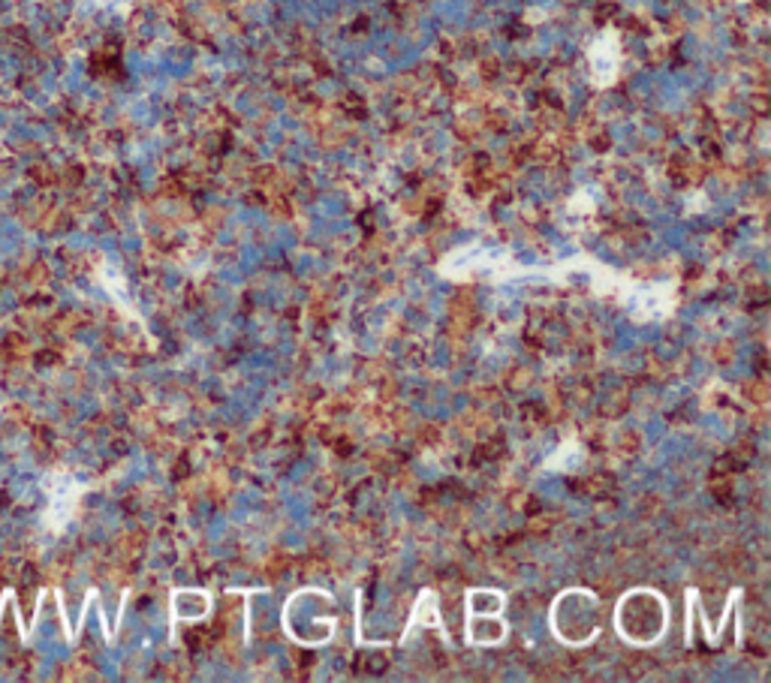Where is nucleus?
I'll use <instances>...</instances> for the list:
<instances>
[{
    "label": "nucleus",
    "mask_w": 771,
    "mask_h": 683,
    "mask_svg": "<svg viewBox=\"0 0 771 683\" xmlns=\"http://www.w3.org/2000/svg\"><path fill=\"white\" fill-rule=\"evenodd\" d=\"M572 272L585 274L588 286L597 299L615 301L618 308L630 313V320H636V323L669 320L675 308H678V284L675 280L639 284L630 274L618 272L612 265H603V262L591 260V256H572V260H564L558 265H548V280L564 284Z\"/></svg>",
    "instance_id": "f257e3e1"
},
{
    "label": "nucleus",
    "mask_w": 771,
    "mask_h": 683,
    "mask_svg": "<svg viewBox=\"0 0 771 683\" xmlns=\"http://www.w3.org/2000/svg\"><path fill=\"white\" fill-rule=\"evenodd\" d=\"M437 274L464 284V280H488V284H512L522 277H543V265H519L512 260L510 250L503 248H486L479 241L464 244V248L452 250L447 260L437 265Z\"/></svg>",
    "instance_id": "f03ea898"
},
{
    "label": "nucleus",
    "mask_w": 771,
    "mask_h": 683,
    "mask_svg": "<svg viewBox=\"0 0 771 683\" xmlns=\"http://www.w3.org/2000/svg\"><path fill=\"white\" fill-rule=\"evenodd\" d=\"M46 510H43V530L51 536H61L79 512V503L91 488L70 470H55L46 476Z\"/></svg>",
    "instance_id": "7ed1b4c3"
},
{
    "label": "nucleus",
    "mask_w": 771,
    "mask_h": 683,
    "mask_svg": "<svg viewBox=\"0 0 771 683\" xmlns=\"http://www.w3.org/2000/svg\"><path fill=\"white\" fill-rule=\"evenodd\" d=\"M437 630L440 633V638L447 642V645H452L449 642V633H447V623H443V618H440V602H437V594H431V590H423L419 594V599H416V606H413L411 611V621H407V626H404V635H401V645L411 638L416 630Z\"/></svg>",
    "instance_id": "20e7f679"
},
{
    "label": "nucleus",
    "mask_w": 771,
    "mask_h": 683,
    "mask_svg": "<svg viewBox=\"0 0 771 683\" xmlns=\"http://www.w3.org/2000/svg\"><path fill=\"white\" fill-rule=\"evenodd\" d=\"M588 58H591L594 82L597 85H612L615 75H618V43H615V34L609 31V34L597 37V43L588 51Z\"/></svg>",
    "instance_id": "39448f33"
},
{
    "label": "nucleus",
    "mask_w": 771,
    "mask_h": 683,
    "mask_svg": "<svg viewBox=\"0 0 771 683\" xmlns=\"http://www.w3.org/2000/svg\"><path fill=\"white\" fill-rule=\"evenodd\" d=\"M588 460V452H585V443L579 440V436H564L560 440V446L548 455L546 460H543V470L546 472H560V476H570V472H576L582 464Z\"/></svg>",
    "instance_id": "423d86ee"
},
{
    "label": "nucleus",
    "mask_w": 771,
    "mask_h": 683,
    "mask_svg": "<svg viewBox=\"0 0 771 683\" xmlns=\"http://www.w3.org/2000/svg\"><path fill=\"white\" fill-rule=\"evenodd\" d=\"M209 597V590H173V621H169V638H175V626L181 621H202L212 614V606H200V599Z\"/></svg>",
    "instance_id": "0eeeda50"
},
{
    "label": "nucleus",
    "mask_w": 771,
    "mask_h": 683,
    "mask_svg": "<svg viewBox=\"0 0 771 683\" xmlns=\"http://www.w3.org/2000/svg\"><path fill=\"white\" fill-rule=\"evenodd\" d=\"M100 284H103V289H106V292H109V296H112V299L118 301V304H121V308H124L127 313H130V316H137V320H139V313H137V308H133V301L127 299L124 277L118 274V268H115V265H103V268H100Z\"/></svg>",
    "instance_id": "6e6552de"
}]
</instances>
